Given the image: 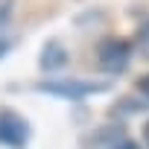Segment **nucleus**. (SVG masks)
Masks as SVG:
<instances>
[{
    "mask_svg": "<svg viewBox=\"0 0 149 149\" xmlns=\"http://www.w3.org/2000/svg\"><path fill=\"white\" fill-rule=\"evenodd\" d=\"M132 53H134V47H132L126 38L108 35V38H102L100 47H97V61H100V67H102L105 73H120V70L129 67Z\"/></svg>",
    "mask_w": 149,
    "mask_h": 149,
    "instance_id": "nucleus-1",
    "label": "nucleus"
},
{
    "mask_svg": "<svg viewBox=\"0 0 149 149\" xmlns=\"http://www.w3.org/2000/svg\"><path fill=\"white\" fill-rule=\"evenodd\" d=\"M38 91H41V94L61 97V100L79 102V100H85L88 94H102V91H108V85H105V82H79V79H50V82H41Z\"/></svg>",
    "mask_w": 149,
    "mask_h": 149,
    "instance_id": "nucleus-2",
    "label": "nucleus"
},
{
    "mask_svg": "<svg viewBox=\"0 0 149 149\" xmlns=\"http://www.w3.org/2000/svg\"><path fill=\"white\" fill-rule=\"evenodd\" d=\"M29 140V126L21 114H15L12 108H0V143L21 149Z\"/></svg>",
    "mask_w": 149,
    "mask_h": 149,
    "instance_id": "nucleus-3",
    "label": "nucleus"
},
{
    "mask_svg": "<svg viewBox=\"0 0 149 149\" xmlns=\"http://www.w3.org/2000/svg\"><path fill=\"white\" fill-rule=\"evenodd\" d=\"M41 70H47V73H56V70H61L64 64H67V50H64V44L61 41H47L44 44V50H41Z\"/></svg>",
    "mask_w": 149,
    "mask_h": 149,
    "instance_id": "nucleus-4",
    "label": "nucleus"
},
{
    "mask_svg": "<svg viewBox=\"0 0 149 149\" xmlns=\"http://www.w3.org/2000/svg\"><path fill=\"white\" fill-rule=\"evenodd\" d=\"M134 50H137L143 58H149V18H143V21H140V26H137V35H134Z\"/></svg>",
    "mask_w": 149,
    "mask_h": 149,
    "instance_id": "nucleus-5",
    "label": "nucleus"
},
{
    "mask_svg": "<svg viewBox=\"0 0 149 149\" xmlns=\"http://www.w3.org/2000/svg\"><path fill=\"white\" fill-rule=\"evenodd\" d=\"M12 15V0H0V26H3Z\"/></svg>",
    "mask_w": 149,
    "mask_h": 149,
    "instance_id": "nucleus-6",
    "label": "nucleus"
},
{
    "mask_svg": "<svg viewBox=\"0 0 149 149\" xmlns=\"http://www.w3.org/2000/svg\"><path fill=\"white\" fill-rule=\"evenodd\" d=\"M137 91H140L143 97H149V73H146V76H143V79L137 82Z\"/></svg>",
    "mask_w": 149,
    "mask_h": 149,
    "instance_id": "nucleus-7",
    "label": "nucleus"
},
{
    "mask_svg": "<svg viewBox=\"0 0 149 149\" xmlns=\"http://www.w3.org/2000/svg\"><path fill=\"white\" fill-rule=\"evenodd\" d=\"M9 47H12V41H9L6 35H0V58H3V56L9 53Z\"/></svg>",
    "mask_w": 149,
    "mask_h": 149,
    "instance_id": "nucleus-8",
    "label": "nucleus"
},
{
    "mask_svg": "<svg viewBox=\"0 0 149 149\" xmlns=\"http://www.w3.org/2000/svg\"><path fill=\"white\" fill-rule=\"evenodd\" d=\"M111 149H137V143H132V140H120V143H114Z\"/></svg>",
    "mask_w": 149,
    "mask_h": 149,
    "instance_id": "nucleus-9",
    "label": "nucleus"
},
{
    "mask_svg": "<svg viewBox=\"0 0 149 149\" xmlns=\"http://www.w3.org/2000/svg\"><path fill=\"white\" fill-rule=\"evenodd\" d=\"M143 140H146V146H149V123H146V129H143Z\"/></svg>",
    "mask_w": 149,
    "mask_h": 149,
    "instance_id": "nucleus-10",
    "label": "nucleus"
}]
</instances>
